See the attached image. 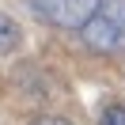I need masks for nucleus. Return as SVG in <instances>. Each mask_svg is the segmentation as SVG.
<instances>
[{
    "label": "nucleus",
    "instance_id": "nucleus-2",
    "mask_svg": "<svg viewBox=\"0 0 125 125\" xmlns=\"http://www.w3.org/2000/svg\"><path fill=\"white\" fill-rule=\"evenodd\" d=\"M95 8H99V0H31V11L38 19L53 27H68V31H80Z\"/></svg>",
    "mask_w": 125,
    "mask_h": 125
},
{
    "label": "nucleus",
    "instance_id": "nucleus-5",
    "mask_svg": "<svg viewBox=\"0 0 125 125\" xmlns=\"http://www.w3.org/2000/svg\"><path fill=\"white\" fill-rule=\"evenodd\" d=\"M34 125H72V121H64V117H38Z\"/></svg>",
    "mask_w": 125,
    "mask_h": 125
},
{
    "label": "nucleus",
    "instance_id": "nucleus-1",
    "mask_svg": "<svg viewBox=\"0 0 125 125\" xmlns=\"http://www.w3.org/2000/svg\"><path fill=\"white\" fill-rule=\"evenodd\" d=\"M80 38L91 53H114L125 46V0H99V8L91 11Z\"/></svg>",
    "mask_w": 125,
    "mask_h": 125
},
{
    "label": "nucleus",
    "instance_id": "nucleus-3",
    "mask_svg": "<svg viewBox=\"0 0 125 125\" xmlns=\"http://www.w3.org/2000/svg\"><path fill=\"white\" fill-rule=\"evenodd\" d=\"M19 42H23L19 23H15L11 15H4V11H0V53H11V49H19Z\"/></svg>",
    "mask_w": 125,
    "mask_h": 125
},
{
    "label": "nucleus",
    "instance_id": "nucleus-4",
    "mask_svg": "<svg viewBox=\"0 0 125 125\" xmlns=\"http://www.w3.org/2000/svg\"><path fill=\"white\" fill-rule=\"evenodd\" d=\"M99 125H125V102H110V106L102 110Z\"/></svg>",
    "mask_w": 125,
    "mask_h": 125
}]
</instances>
